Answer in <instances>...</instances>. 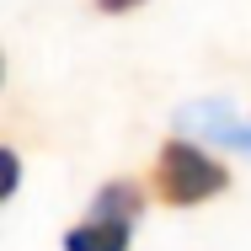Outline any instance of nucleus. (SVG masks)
Listing matches in <instances>:
<instances>
[{"instance_id": "1", "label": "nucleus", "mask_w": 251, "mask_h": 251, "mask_svg": "<svg viewBox=\"0 0 251 251\" xmlns=\"http://www.w3.org/2000/svg\"><path fill=\"white\" fill-rule=\"evenodd\" d=\"M150 182H155V193H160V203H171V208H198V203L219 198V193L230 187V171L203 150V145H193V139H166L160 155H155Z\"/></svg>"}, {"instance_id": "2", "label": "nucleus", "mask_w": 251, "mask_h": 251, "mask_svg": "<svg viewBox=\"0 0 251 251\" xmlns=\"http://www.w3.org/2000/svg\"><path fill=\"white\" fill-rule=\"evenodd\" d=\"M176 118H182V128H193V134H203V139H214V145H225V150H246L251 155V123L235 118L230 101H187Z\"/></svg>"}, {"instance_id": "3", "label": "nucleus", "mask_w": 251, "mask_h": 251, "mask_svg": "<svg viewBox=\"0 0 251 251\" xmlns=\"http://www.w3.org/2000/svg\"><path fill=\"white\" fill-rule=\"evenodd\" d=\"M134 246V219H118V214H97L70 225L64 230V251H128Z\"/></svg>"}, {"instance_id": "4", "label": "nucleus", "mask_w": 251, "mask_h": 251, "mask_svg": "<svg viewBox=\"0 0 251 251\" xmlns=\"http://www.w3.org/2000/svg\"><path fill=\"white\" fill-rule=\"evenodd\" d=\"M139 208H145V193L134 187V182H107L97 193V214H118V219H139Z\"/></svg>"}, {"instance_id": "5", "label": "nucleus", "mask_w": 251, "mask_h": 251, "mask_svg": "<svg viewBox=\"0 0 251 251\" xmlns=\"http://www.w3.org/2000/svg\"><path fill=\"white\" fill-rule=\"evenodd\" d=\"M16 187H22V166H16V150H5V193L0 198H11Z\"/></svg>"}, {"instance_id": "6", "label": "nucleus", "mask_w": 251, "mask_h": 251, "mask_svg": "<svg viewBox=\"0 0 251 251\" xmlns=\"http://www.w3.org/2000/svg\"><path fill=\"white\" fill-rule=\"evenodd\" d=\"M134 5H145V0H97L101 16H123V11H134Z\"/></svg>"}]
</instances>
